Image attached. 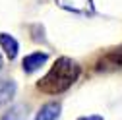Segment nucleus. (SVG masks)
Returning a JSON list of instances; mask_svg holds the SVG:
<instances>
[{
    "label": "nucleus",
    "instance_id": "nucleus-1",
    "mask_svg": "<svg viewBox=\"0 0 122 120\" xmlns=\"http://www.w3.org/2000/svg\"><path fill=\"white\" fill-rule=\"evenodd\" d=\"M80 76V66L72 58H58L49 74L39 81V89L45 93H60L68 89Z\"/></svg>",
    "mask_w": 122,
    "mask_h": 120
},
{
    "label": "nucleus",
    "instance_id": "nucleus-2",
    "mask_svg": "<svg viewBox=\"0 0 122 120\" xmlns=\"http://www.w3.org/2000/svg\"><path fill=\"white\" fill-rule=\"evenodd\" d=\"M56 4L60 8H64L68 12H76V14H93V0H56Z\"/></svg>",
    "mask_w": 122,
    "mask_h": 120
},
{
    "label": "nucleus",
    "instance_id": "nucleus-3",
    "mask_svg": "<svg viewBox=\"0 0 122 120\" xmlns=\"http://www.w3.org/2000/svg\"><path fill=\"white\" fill-rule=\"evenodd\" d=\"M45 62H47V54L45 52H33V54H27L23 58V72L25 74H33L35 70H39Z\"/></svg>",
    "mask_w": 122,
    "mask_h": 120
},
{
    "label": "nucleus",
    "instance_id": "nucleus-4",
    "mask_svg": "<svg viewBox=\"0 0 122 120\" xmlns=\"http://www.w3.org/2000/svg\"><path fill=\"white\" fill-rule=\"evenodd\" d=\"M0 47L4 49V52H6V56H8L10 60H14V58L18 56L20 45H18V41L14 39L12 35H8V33H0Z\"/></svg>",
    "mask_w": 122,
    "mask_h": 120
},
{
    "label": "nucleus",
    "instance_id": "nucleus-5",
    "mask_svg": "<svg viewBox=\"0 0 122 120\" xmlns=\"http://www.w3.org/2000/svg\"><path fill=\"white\" fill-rule=\"evenodd\" d=\"M58 116H60V105L58 103H47L45 107H41L35 120H56Z\"/></svg>",
    "mask_w": 122,
    "mask_h": 120
},
{
    "label": "nucleus",
    "instance_id": "nucleus-6",
    "mask_svg": "<svg viewBox=\"0 0 122 120\" xmlns=\"http://www.w3.org/2000/svg\"><path fill=\"white\" fill-rule=\"evenodd\" d=\"M14 95H16V81L14 80H0V107L10 103V99Z\"/></svg>",
    "mask_w": 122,
    "mask_h": 120
},
{
    "label": "nucleus",
    "instance_id": "nucleus-7",
    "mask_svg": "<svg viewBox=\"0 0 122 120\" xmlns=\"http://www.w3.org/2000/svg\"><path fill=\"white\" fill-rule=\"evenodd\" d=\"M25 118H27V110L21 105H16V107H12L0 120H25Z\"/></svg>",
    "mask_w": 122,
    "mask_h": 120
},
{
    "label": "nucleus",
    "instance_id": "nucleus-8",
    "mask_svg": "<svg viewBox=\"0 0 122 120\" xmlns=\"http://www.w3.org/2000/svg\"><path fill=\"white\" fill-rule=\"evenodd\" d=\"M78 120H103V116L93 114V116H81V118H78Z\"/></svg>",
    "mask_w": 122,
    "mask_h": 120
},
{
    "label": "nucleus",
    "instance_id": "nucleus-9",
    "mask_svg": "<svg viewBox=\"0 0 122 120\" xmlns=\"http://www.w3.org/2000/svg\"><path fill=\"white\" fill-rule=\"evenodd\" d=\"M2 66H4V62H2V56H0V70H2Z\"/></svg>",
    "mask_w": 122,
    "mask_h": 120
}]
</instances>
